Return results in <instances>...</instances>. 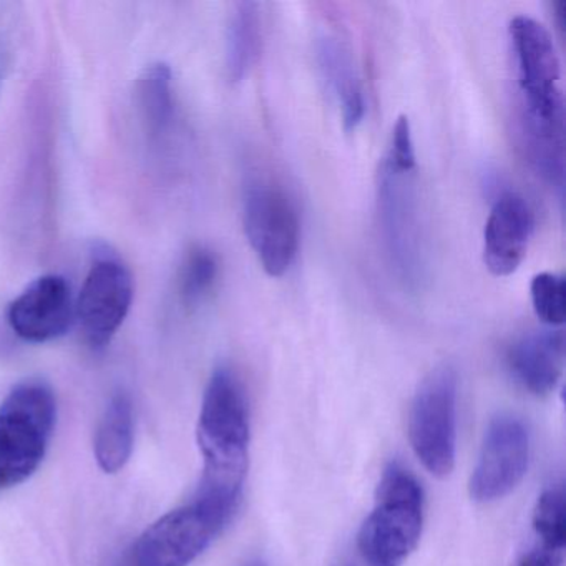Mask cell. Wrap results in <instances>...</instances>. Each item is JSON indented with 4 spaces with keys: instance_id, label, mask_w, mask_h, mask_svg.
I'll list each match as a JSON object with an SVG mask.
<instances>
[{
    "instance_id": "cell-1",
    "label": "cell",
    "mask_w": 566,
    "mask_h": 566,
    "mask_svg": "<svg viewBox=\"0 0 566 566\" xmlns=\"http://www.w3.org/2000/svg\"><path fill=\"white\" fill-rule=\"evenodd\" d=\"M518 91L523 150L533 170L563 195L565 188V101L562 65L545 25L516 15L509 25Z\"/></svg>"
},
{
    "instance_id": "cell-2",
    "label": "cell",
    "mask_w": 566,
    "mask_h": 566,
    "mask_svg": "<svg viewBox=\"0 0 566 566\" xmlns=\"http://www.w3.org/2000/svg\"><path fill=\"white\" fill-rule=\"evenodd\" d=\"M197 440L203 479L195 500L231 520L248 475L251 426L247 392L230 367H218L208 380Z\"/></svg>"
},
{
    "instance_id": "cell-3",
    "label": "cell",
    "mask_w": 566,
    "mask_h": 566,
    "mask_svg": "<svg viewBox=\"0 0 566 566\" xmlns=\"http://www.w3.org/2000/svg\"><path fill=\"white\" fill-rule=\"evenodd\" d=\"M426 495L419 480L390 463L377 485L373 512L364 520L357 546L369 566H402L419 545Z\"/></svg>"
},
{
    "instance_id": "cell-4",
    "label": "cell",
    "mask_w": 566,
    "mask_h": 566,
    "mask_svg": "<svg viewBox=\"0 0 566 566\" xmlns=\"http://www.w3.org/2000/svg\"><path fill=\"white\" fill-rule=\"evenodd\" d=\"M377 218L390 270L406 290L416 293L426 280L417 167L384 157L377 174Z\"/></svg>"
},
{
    "instance_id": "cell-5",
    "label": "cell",
    "mask_w": 566,
    "mask_h": 566,
    "mask_svg": "<svg viewBox=\"0 0 566 566\" xmlns=\"http://www.w3.org/2000/svg\"><path fill=\"white\" fill-rule=\"evenodd\" d=\"M57 419L51 387L19 384L0 403V489L21 485L41 467Z\"/></svg>"
},
{
    "instance_id": "cell-6",
    "label": "cell",
    "mask_w": 566,
    "mask_h": 566,
    "mask_svg": "<svg viewBox=\"0 0 566 566\" xmlns=\"http://www.w3.org/2000/svg\"><path fill=\"white\" fill-rule=\"evenodd\" d=\"M409 440L427 472L439 479L452 473L457 455V373L449 364L436 367L420 384L410 406Z\"/></svg>"
},
{
    "instance_id": "cell-7",
    "label": "cell",
    "mask_w": 566,
    "mask_h": 566,
    "mask_svg": "<svg viewBox=\"0 0 566 566\" xmlns=\"http://www.w3.org/2000/svg\"><path fill=\"white\" fill-rule=\"evenodd\" d=\"M244 233L266 274L281 277L300 250V213L287 191L270 178L254 177L244 188Z\"/></svg>"
},
{
    "instance_id": "cell-8",
    "label": "cell",
    "mask_w": 566,
    "mask_h": 566,
    "mask_svg": "<svg viewBox=\"0 0 566 566\" xmlns=\"http://www.w3.org/2000/svg\"><path fill=\"white\" fill-rule=\"evenodd\" d=\"M230 520L193 500L151 523L134 546L135 566H188Z\"/></svg>"
},
{
    "instance_id": "cell-9",
    "label": "cell",
    "mask_w": 566,
    "mask_h": 566,
    "mask_svg": "<svg viewBox=\"0 0 566 566\" xmlns=\"http://www.w3.org/2000/svg\"><path fill=\"white\" fill-rule=\"evenodd\" d=\"M134 294V276L120 260L108 254L95 260L75 300V317L92 349L112 343L130 313Z\"/></svg>"
},
{
    "instance_id": "cell-10",
    "label": "cell",
    "mask_w": 566,
    "mask_h": 566,
    "mask_svg": "<svg viewBox=\"0 0 566 566\" xmlns=\"http://www.w3.org/2000/svg\"><path fill=\"white\" fill-rule=\"evenodd\" d=\"M530 433L518 417L500 413L489 423L470 476L473 502L492 503L510 495L528 470Z\"/></svg>"
},
{
    "instance_id": "cell-11",
    "label": "cell",
    "mask_w": 566,
    "mask_h": 566,
    "mask_svg": "<svg viewBox=\"0 0 566 566\" xmlns=\"http://www.w3.org/2000/svg\"><path fill=\"white\" fill-rule=\"evenodd\" d=\"M8 321L12 331L28 343L61 339L77 321L71 284L59 274L38 277L12 301Z\"/></svg>"
},
{
    "instance_id": "cell-12",
    "label": "cell",
    "mask_w": 566,
    "mask_h": 566,
    "mask_svg": "<svg viewBox=\"0 0 566 566\" xmlns=\"http://www.w3.org/2000/svg\"><path fill=\"white\" fill-rule=\"evenodd\" d=\"M535 230L528 201L505 190L493 201L483 230V263L493 276H510L518 270Z\"/></svg>"
},
{
    "instance_id": "cell-13",
    "label": "cell",
    "mask_w": 566,
    "mask_h": 566,
    "mask_svg": "<svg viewBox=\"0 0 566 566\" xmlns=\"http://www.w3.org/2000/svg\"><path fill=\"white\" fill-rule=\"evenodd\" d=\"M565 366L563 331L542 329L523 334L506 350V367L518 386L536 397L558 386Z\"/></svg>"
},
{
    "instance_id": "cell-14",
    "label": "cell",
    "mask_w": 566,
    "mask_h": 566,
    "mask_svg": "<svg viewBox=\"0 0 566 566\" xmlns=\"http://www.w3.org/2000/svg\"><path fill=\"white\" fill-rule=\"evenodd\" d=\"M316 61L327 88L339 105L344 128L356 130L363 124L366 101L353 49L339 35L327 32L317 38Z\"/></svg>"
},
{
    "instance_id": "cell-15",
    "label": "cell",
    "mask_w": 566,
    "mask_h": 566,
    "mask_svg": "<svg viewBox=\"0 0 566 566\" xmlns=\"http://www.w3.org/2000/svg\"><path fill=\"white\" fill-rule=\"evenodd\" d=\"M134 403L125 392L112 397L95 432L94 453L105 473L124 470L134 452Z\"/></svg>"
},
{
    "instance_id": "cell-16",
    "label": "cell",
    "mask_w": 566,
    "mask_h": 566,
    "mask_svg": "<svg viewBox=\"0 0 566 566\" xmlns=\"http://www.w3.org/2000/svg\"><path fill=\"white\" fill-rule=\"evenodd\" d=\"M261 12L256 2H237L228 21L227 72L231 82H241L260 57Z\"/></svg>"
},
{
    "instance_id": "cell-17",
    "label": "cell",
    "mask_w": 566,
    "mask_h": 566,
    "mask_svg": "<svg viewBox=\"0 0 566 566\" xmlns=\"http://www.w3.org/2000/svg\"><path fill=\"white\" fill-rule=\"evenodd\" d=\"M138 107L151 137L170 127L174 118V75L170 65L157 62L145 69L138 78Z\"/></svg>"
},
{
    "instance_id": "cell-18",
    "label": "cell",
    "mask_w": 566,
    "mask_h": 566,
    "mask_svg": "<svg viewBox=\"0 0 566 566\" xmlns=\"http://www.w3.org/2000/svg\"><path fill=\"white\" fill-rule=\"evenodd\" d=\"M220 263L217 254L205 247H193L181 263L178 291L185 307L195 310L208 300L217 286Z\"/></svg>"
},
{
    "instance_id": "cell-19",
    "label": "cell",
    "mask_w": 566,
    "mask_h": 566,
    "mask_svg": "<svg viewBox=\"0 0 566 566\" xmlns=\"http://www.w3.org/2000/svg\"><path fill=\"white\" fill-rule=\"evenodd\" d=\"M533 530L542 545L565 549L566 505L562 486L545 490L533 510Z\"/></svg>"
},
{
    "instance_id": "cell-20",
    "label": "cell",
    "mask_w": 566,
    "mask_h": 566,
    "mask_svg": "<svg viewBox=\"0 0 566 566\" xmlns=\"http://www.w3.org/2000/svg\"><path fill=\"white\" fill-rule=\"evenodd\" d=\"M533 311L543 324L562 326L566 317L565 280L555 273H538L530 284Z\"/></svg>"
},
{
    "instance_id": "cell-21",
    "label": "cell",
    "mask_w": 566,
    "mask_h": 566,
    "mask_svg": "<svg viewBox=\"0 0 566 566\" xmlns=\"http://www.w3.org/2000/svg\"><path fill=\"white\" fill-rule=\"evenodd\" d=\"M513 566H565V556H563V549L536 545L525 555L520 556L518 562Z\"/></svg>"
},
{
    "instance_id": "cell-22",
    "label": "cell",
    "mask_w": 566,
    "mask_h": 566,
    "mask_svg": "<svg viewBox=\"0 0 566 566\" xmlns=\"http://www.w3.org/2000/svg\"><path fill=\"white\" fill-rule=\"evenodd\" d=\"M253 566H264V565H260V563H258V565H253Z\"/></svg>"
}]
</instances>
